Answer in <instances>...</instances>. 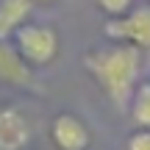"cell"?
<instances>
[{
    "label": "cell",
    "instance_id": "cell-3",
    "mask_svg": "<svg viewBox=\"0 0 150 150\" xmlns=\"http://www.w3.org/2000/svg\"><path fill=\"white\" fill-rule=\"evenodd\" d=\"M108 39L120 45H131L136 50H150V3L134 6L122 17H108L106 22Z\"/></svg>",
    "mask_w": 150,
    "mask_h": 150
},
{
    "label": "cell",
    "instance_id": "cell-4",
    "mask_svg": "<svg viewBox=\"0 0 150 150\" xmlns=\"http://www.w3.org/2000/svg\"><path fill=\"white\" fill-rule=\"evenodd\" d=\"M50 139L59 150H86L92 145V134L83 120L75 114H59L50 122Z\"/></svg>",
    "mask_w": 150,
    "mask_h": 150
},
{
    "label": "cell",
    "instance_id": "cell-6",
    "mask_svg": "<svg viewBox=\"0 0 150 150\" xmlns=\"http://www.w3.org/2000/svg\"><path fill=\"white\" fill-rule=\"evenodd\" d=\"M0 83H8V86H31L33 83L31 67L20 59V53L14 50V45L8 39H0Z\"/></svg>",
    "mask_w": 150,
    "mask_h": 150
},
{
    "label": "cell",
    "instance_id": "cell-11",
    "mask_svg": "<svg viewBox=\"0 0 150 150\" xmlns=\"http://www.w3.org/2000/svg\"><path fill=\"white\" fill-rule=\"evenodd\" d=\"M33 3H53V0H33Z\"/></svg>",
    "mask_w": 150,
    "mask_h": 150
},
{
    "label": "cell",
    "instance_id": "cell-8",
    "mask_svg": "<svg viewBox=\"0 0 150 150\" xmlns=\"http://www.w3.org/2000/svg\"><path fill=\"white\" fill-rule=\"evenodd\" d=\"M128 108H131V120L139 131H150V81H142L136 83L134 95L128 100Z\"/></svg>",
    "mask_w": 150,
    "mask_h": 150
},
{
    "label": "cell",
    "instance_id": "cell-10",
    "mask_svg": "<svg viewBox=\"0 0 150 150\" xmlns=\"http://www.w3.org/2000/svg\"><path fill=\"white\" fill-rule=\"evenodd\" d=\"M128 150H150V131H136V134H131Z\"/></svg>",
    "mask_w": 150,
    "mask_h": 150
},
{
    "label": "cell",
    "instance_id": "cell-2",
    "mask_svg": "<svg viewBox=\"0 0 150 150\" xmlns=\"http://www.w3.org/2000/svg\"><path fill=\"white\" fill-rule=\"evenodd\" d=\"M11 45L20 53V59L28 67H45L59 56V36L50 25H39V22H25L22 28H17Z\"/></svg>",
    "mask_w": 150,
    "mask_h": 150
},
{
    "label": "cell",
    "instance_id": "cell-9",
    "mask_svg": "<svg viewBox=\"0 0 150 150\" xmlns=\"http://www.w3.org/2000/svg\"><path fill=\"white\" fill-rule=\"evenodd\" d=\"M95 3H97V8H100L103 14H108V17H122L125 11L134 8V0H95Z\"/></svg>",
    "mask_w": 150,
    "mask_h": 150
},
{
    "label": "cell",
    "instance_id": "cell-5",
    "mask_svg": "<svg viewBox=\"0 0 150 150\" xmlns=\"http://www.w3.org/2000/svg\"><path fill=\"white\" fill-rule=\"evenodd\" d=\"M31 139V125L14 106L0 108V150H22Z\"/></svg>",
    "mask_w": 150,
    "mask_h": 150
},
{
    "label": "cell",
    "instance_id": "cell-1",
    "mask_svg": "<svg viewBox=\"0 0 150 150\" xmlns=\"http://www.w3.org/2000/svg\"><path fill=\"white\" fill-rule=\"evenodd\" d=\"M86 72L95 78V83L108 95L114 106L125 108L139 83V67H142V50L131 45H108V47L89 50L83 56Z\"/></svg>",
    "mask_w": 150,
    "mask_h": 150
},
{
    "label": "cell",
    "instance_id": "cell-7",
    "mask_svg": "<svg viewBox=\"0 0 150 150\" xmlns=\"http://www.w3.org/2000/svg\"><path fill=\"white\" fill-rule=\"evenodd\" d=\"M33 0H0V39H11L17 28L28 22Z\"/></svg>",
    "mask_w": 150,
    "mask_h": 150
}]
</instances>
